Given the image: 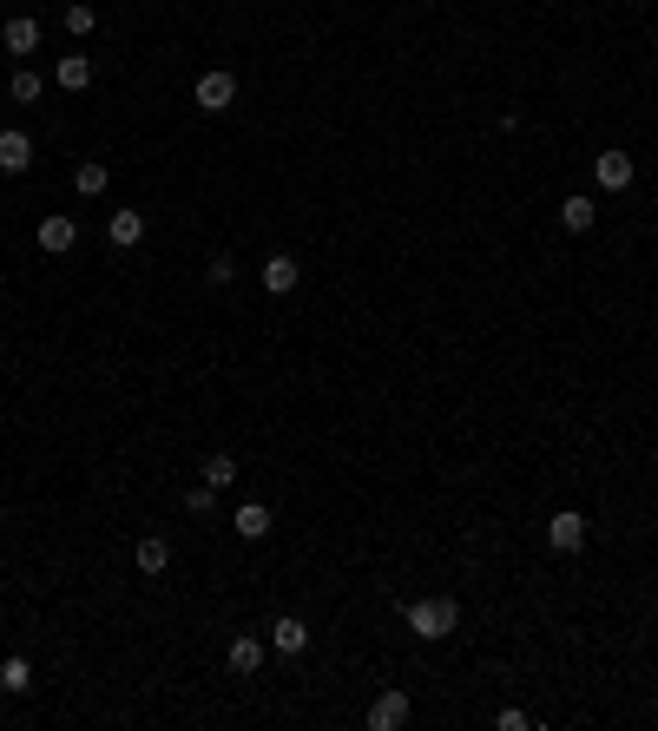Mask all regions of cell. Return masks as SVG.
Here are the masks:
<instances>
[{
  "label": "cell",
  "mask_w": 658,
  "mask_h": 731,
  "mask_svg": "<svg viewBox=\"0 0 658 731\" xmlns=\"http://www.w3.org/2000/svg\"><path fill=\"white\" fill-rule=\"evenodd\" d=\"M455 626H461V606L441 600V593H435V600H415V606H408V633H415V639H448Z\"/></svg>",
  "instance_id": "6da1fadb"
},
{
  "label": "cell",
  "mask_w": 658,
  "mask_h": 731,
  "mask_svg": "<svg viewBox=\"0 0 658 731\" xmlns=\"http://www.w3.org/2000/svg\"><path fill=\"white\" fill-rule=\"evenodd\" d=\"M191 99H198L204 112H231V106H237V80L218 66V73H204V80L191 86Z\"/></svg>",
  "instance_id": "7a4b0ae2"
},
{
  "label": "cell",
  "mask_w": 658,
  "mask_h": 731,
  "mask_svg": "<svg viewBox=\"0 0 658 731\" xmlns=\"http://www.w3.org/2000/svg\"><path fill=\"white\" fill-rule=\"evenodd\" d=\"M547 541L560 547V554H580V547H586V514H580V508H560V514L547 521Z\"/></svg>",
  "instance_id": "3957f363"
},
{
  "label": "cell",
  "mask_w": 658,
  "mask_h": 731,
  "mask_svg": "<svg viewBox=\"0 0 658 731\" xmlns=\"http://www.w3.org/2000/svg\"><path fill=\"white\" fill-rule=\"evenodd\" d=\"M257 277H264V290H270V297H290V290H297V257H290V251H270L264 257V271H257Z\"/></svg>",
  "instance_id": "277c9868"
},
{
  "label": "cell",
  "mask_w": 658,
  "mask_h": 731,
  "mask_svg": "<svg viewBox=\"0 0 658 731\" xmlns=\"http://www.w3.org/2000/svg\"><path fill=\"white\" fill-rule=\"evenodd\" d=\"M402 725H408V692H395V685H389V692L369 705V731H402Z\"/></svg>",
  "instance_id": "5b68a950"
},
{
  "label": "cell",
  "mask_w": 658,
  "mask_h": 731,
  "mask_svg": "<svg viewBox=\"0 0 658 731\" xmlns=\"http://www.w3.org/2000/svg\"><path fill=\"white\" fill-rule=\"evenodd\" d=\"M79 244V224L66 218V211H53V218H40V251H53V257H66Z\"/></svg>",
  "instance_id": "8992f818"
},
{
  "label": "cell",
  "mask_w": 658,
  "mask_h": 731,
  "mask_svg": "<svg viewBox=\"0 0 658 731\" xmlns=\"http://www.w3.org/2000/svg\"><path fill=\"white\" fill-rule=\"evenodd\" d=\"M632 172H639V165H632V152H599V159H593V178H599L606 191H626Z\"/></svg>",
  "instance_id": "52a82bcc"
},
{
  "label": "cell",
  "mask_w": 658,
  "mask_h": 731,
  "mask_svg": "<svg viewBox=\"0 0 658 731\" xmlns=\"http://www.w3.org/2000/svg\"><path fill=\"white\" fill-rule=\"evenodd\" d=\"M53 86H60V93H86V86H93V60H86V53H60Z\"/></svg>",
  "instance_id": "ba28073f"
},
{
  "label": "cell",
  "mask_w": 658,
  "mask_h": 731,
  "mask_svg": "<svg viewBox=\"0 0 658 731\" xmlns=\"http://www.w3.org/2000/svg\"><path fill=\"white\" fill-rule=\"evenodd\" d=\"M106 238H112V251L145 244V211H112V218H106Z\"/></svg>",
  "instance_id": "9c48e42d"
},
{
  "label": "cell",
  "mask_w": 658,
  "mask_h": 731,
  "mask_svg": "<svg viewBox=\"0 0 658 731\" xmlns=\"http://www.w3.org/2000/svg\"><path fill=\"white\" fill-rule=\"evenodd\" d=\"M231 527H237V541H264L270 534V508L264 501H244V508L231 514Z\"/></svg>",
  "instance_id": "30bf717a"
},
{
  "label": "cell",
  "mask_w": 658,
  "mask_h": 731,
  "mask_svg": "<svg viewBox=\"0 0 658 731\" xmlns=\"http://www.w3.org/2000/svg\"><path fill=\"white\" fill-rule=\"evenodd\" d=\"M0 40H7V53H33V47H40V20H33V14H14L7 27H0Z\"/></svg>",
  "instance_id": "8fae6325"
},
{
  "label": "cell",
  "mask_w": 658,
  "mask_h": 731,
  "mask_svg": "<svg viewBox=\"0 0 658 731\" xmlns=\"http://www.w3.org/2000/svg\"><path fill=\"white\" fill-rule=\"evenodd\" d=\"M270 646L277 652H310V626H303L297 613H283V620L270 626Z\"/></svg>",
  "instance_id": "7c38bea8"
},
{
  "label": "cell",
  "mask_w": 658,
  "mask_h": 731,
  "mask_svg": "<svg viewBox=\"0 0 658 731\" xmlns=\"http://www.w3.org/2000/svg\"><path fill=\"white\" fill-rule=\"evenodd\" d=\"M33 165V139L27 132H0V172H27Z\"/></svg>",
  "instance_id": "4fadbf2b"
},
{
  "label": "cell",
  "mask_w": 658,
  "mask_h": 731,
  "mask_svg": "<svg viewBox=\"0 0 658 731\" xmlns=\"http://www.w3.org/2000/svg\"><path fill=\"white\" fill-rule=\"evenodd\" d=\"M132 560H139L145 580H158V573L172 567V541H158V534H152V541H139V554H132Z\"/></svg>",
  "instance_id": "5bb4252c"
},
{
  "label": "cell",
  "mask_w": 658,
  "mask_h": 731,
  "mask_svg": "<svg viewBox=\"0 0 658 731\" xmlns=\"http://www.w3.org/2000/svg\"><path fill=\"white\" fill-rule=\"evenodd\" d=\"M257 666H264V639H251V633L231 639V672H237V679H251Z\"/></svg>",
  "instance_id": "9a60e30c"
},
{
  "label": "cell",
  "mask_w": 658,
  "mask_h": 731,
  "mask_svg": "<svg viewBox=\"0 0 658 731\" xmlns=\"http://www.w3.org/2000/svg\"><path fill=\"white\" fill-rule=\"evenodd\" d=\"M560 224H566V231H593V198H586V191H573V198L560 205Z\"/></svg>",
  "instance_id": "2e32d148"
},
{
  "label": "cell",
  "mask_w": 658,
  "mask_h": 731,
  "mask_svg": "<svg viewBox=\"0 0 658 731\" xmlns=\"http://www.w3.org/2000/svg\"><path fill=\"white\" fill-rule=\"evenodd\" d=\"M198 475H204V488H231V481H237V461L231 455H204V468H198Z\"/></svg>",
  "instance_id": "e0dca14e"
},
{
  "label": "cell",
  "mask_w": 658,
  "mask_h": 731,
  "mask_svg": "<svg viewBox=\"0 0 658 731\" xmlns=\"http://www.w3.org/2000/svg\"><path fill=\"white\" fill-rule=\"evenodd\" d=\"M73 191H79V198H99V191H106V165H99V159H86V165L73 172Z\"/></svg>",
  "instance_id": "ac0fdd59"
},
{
  "label": "cell",
  "mask_w": 658,
  "mask_h": 731,
  "mask_svg": "<svg viewBox=\"0 0 658 731\" xmlns=\"http://www.w3.org/2000/svg\"><path fill=\"white\" fill-rule=\"evenodd\" d=\"M0 685H7L14 699H20V692H33V666H27V659H20V652H14V659H7V666H0Z\"/></svg>",
  "instance_id": "d6986e66"
},
{
  "label": "cell",
  "mask_w": 658,
  "mask_h": 731,
  "mask_svg": "<svg viewBox=\"0 0 658 731\" xmlns=\"http://www.w3.org/2000/svg\"><path fill=\"white\" fill-rule=\"evenodd\" d=\"M93 27H99V14H93V7H86V0H66V33H73V40H86Z\"/></svg>",
  "instance_id": "ffe728a7"
},
{
  "label": "cell",
  "mask_w": 658,
  "mask_h": 731,
  "mask_svg": "<svg viewBox=\"0 0 658 731\" xmlns=\"http://www.w3.org/2000/svg\"><path fill=\"white\" fill-rule=\"evenodd\" d=\"M40 93H47V80H40V73H27V66H14V99H20V106H33Z\"/></svg>",
  "instance_id": "44dd1931"
},
{
  "label": "cell",
  "mask_w": 658,
  "mask_h": 731,
  "mask_svg": "<svg viewBox=\"0 0 658 731\" xmlns=\"http://www.w3.org/2000/svg\"><path fill=\"white\" fill-rule=\"evenodd\" d=\"M185 514H198V521H204V514H218V488H204V481H198V488L185 494Z\"/></svg>",
  "instance_id": "7402d4cb"
},
{
  "label": "cell",
  "mask_w": 658,
  "mask_h": 731,
  "mask_svg": "<svg viewBox=\"0 0 658 731\" xmlns=\"http://www.w3.org/2000/svg\"><path fill=\"white\" fill-rule=\"evenodd\" d=\"M231 277H237V264H231V257H211V264H204V284H211V290H224Z\"/></svg>",
  "instance_id": "603a6c76"
},
{
  "label": "cell",
  "mask_w": 658,
  "mask_h": 731,
  "mask_svg": "<svg viewBox=\"0 0 658 731\" xmlns=\"http://www.w3.org/2000/svg\"><path fill=\"white\" fill-rule=\"evenodd\" d=\"M494 725H501V731H527V725H533V718H527V712H520V705H507V712H501V718H494Z\"/></svg>",
  "instance_id": "cb8c5ba5"
}]
</instances>
